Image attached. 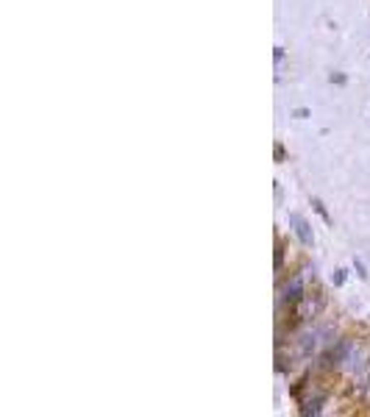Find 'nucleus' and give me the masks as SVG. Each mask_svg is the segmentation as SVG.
<instances>
[{"label": "nucleus", "mask_w": 370, "mask_h": 417, "mask_svg": "<svg viewBox=\"0 0 370 417\" xmlns=\"http://www.w3.org/2000/svg\"><path fill=\"white\" fill-rule=\"evenodd\" d=\"M303 292H306V287H303V278L295 276L287 287L278 292V312H287L290 306H295V303L303 297Z\"/></svg>", "instance_id": "1"}, {"label": "nucleus", "mask_w": 370, "mask_h": 417, "mask_svg": "<svg viewBox=\"0 0 370 417\" xmlns=\"http://www.w3.org/2000/svg\"><path fill=\"white\" fill-rule=\"evenodd\" d=\"M290 223L295 225V234L301 236V242H303V245H312V234H309L306 220H303L301 214H295V212H292V214H290Z\"/></svg>", "instance_id": "2"}, {"label": "nucleus", "mask_w": 370, "mask_h": 417, "mask_svg": "<svg viewBox=\"0 0 370 417\" xmlns=\"http://www.w3.org/2000/svg\"><path fill=\"white\" fill-rule=\"evenodd\" d=\"M315 212H318L320 217L326 220V223H331V217H329V214H326V208H323V203H320V200H315Z\"/></svg>", "instance_id": "3"}]
</instances>
